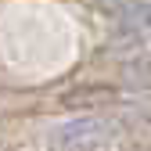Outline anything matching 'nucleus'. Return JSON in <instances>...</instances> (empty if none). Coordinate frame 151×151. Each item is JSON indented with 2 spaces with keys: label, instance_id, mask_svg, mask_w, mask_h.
I'll list each match as a JSON object with an SVG mask.
<instances>
[{
  "label": "nucleus",
  "instance_id": "obj_2",
  "mask_svg": "<svg viewBox=\"0 0 151 151\" xmlns=\"http://www.w3.org/2000/svg\"><path fill=\"white\" fill-rule=\"evenodd\" d=\"M126 79L129 83H133L137 90H151V58H133V61H129L126 65Z\"/></svg>",
  "mask_w": 151,
  "mask_h": 151
},
{
  "label": "nucleus",
  "instance_id": "obj_1",
  "mask_svg": "<svg viewBox=\"0 0 151 151\" xmlns=\"http://www.w3.org/2000/svg\"><path fill=\"white\" fill-rule=\"evenodd\" d=\"M126 133L129 129L119 115L83 111L47 129V151H111L126 140Z\"/></svg>",
  "mask_w": 151,
  "mask_h": 151
},
{
  "label": "nucleus",
  "instance_id": "obj_3",
  "mask_svg": "<svg viewBox=\"0 0 151 151\" xmlns=\"http://www.w3.org/2000/svg\"><path fill=\"white\" fill-rule=\"evenodd\" d=\"M133 151H151V147H133Z\"/></svg>",
  "mask_w": 151,
  "mask_h": 151
},
{
  "label": "nucleus",
  "instance_id": "obj_4",
  "mask_svg": "<svg viewBox=\"0 0 151 151\" xmlns=\"http://www.w3.org/2000/svg\"><path fill=\"white\" fill-rule=\"evenodd\" d=\"M137 4H151V0H137Z\"/></svg>",
  "mask_w": 151,
  "mask_h": 151
}]
</instances>
